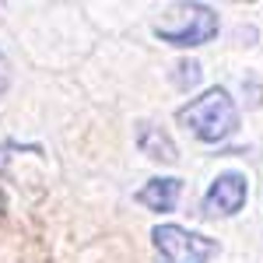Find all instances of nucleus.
Wrapping results in <instances>:
<instances>
[{
  "mask_svg": "<svg viewBox=\"0 0 263 263\" xmlns=\"http://www.w3.org/2000/svg\"><path fill=\"white\" fill-rule=\"evenodd\" d=\"M176 120L197 137L200 144H224L239 134V105L228 95V88L214 84L203 95L190 99L176 109Z\"/></svg>",
  "mask_w": 263,
  "mask_h": 263,
  "instance_id": "nucleus-1",
  "label": "nucleus"
},
{
  "mask_svg": "<svg viewBox=\"0 0 263 263\" xmlns=\"http://www.w3.org/2000/svg\"><path fill=\"white\" fill-rule=\"evenodd\" d=\"M151 246L158 253V263H207L218 253V242L200 232H190L182 224H155Z\"/></svg>",
  "mask_w": 263,
  "mask_h": 263,
  "instance_id": "nucleus-2",
  "label": "nucleus"
},
{
  "mask_svg": "<svg viewBox=\"0 0 263 263\" xmlns=\"http://www.w3.org/2000/svg\"><path fill=\"white\" fill-rule=\"evenodd\" d=\"M221 21H218V11L207 7V4H186L176 25H155V39L168 42L176 49H197V46H207V42L218 35Z\"/></svg>",
  "mask_w": 263,
  "mask_h": 263,
  "instance_id": "nucleus-3",
  "label": "nucleus"
},
{
  "mask_svg": "<svg viewBox=\"0 0 263 263\" xmlns=\"http://www.w3.org/2000/svg\"><path fill=\"white\" fill-rule=\"evenodd\" d=\"M246 200H249V179H246L242 172L228 168V172H221L218 179L207 186L200 207L207 218H235L246 207Z\"/></svg>",
  "mask_w": 263,
  "mask_h": 263,
  "instance_id": "nucleus-4",
  "label": "nucleus"
},
{
  "mask_svg": "<svg viewBox=\"0 0 263 263\" xmlns=\"http://www.w3.org/2000/svg\"><path fill=\"white\" fill-rule=\"evenodd\" d=\"M182 197V179L179 176H155V179H147L134 193V200L147 207V211H155V214H172L176 211V203Z\"/></svg>",
  "mask_w": 263,
  "mask_h": 263,
  "instance_id": "nucleus-5",
  "label": "nucleus"
},
{
  "mask_svg": "<svg viewBox=\"0 0 263 263\" xmlns=\"http://www.w3.org/2000/svg\"><path fill=\"white\" fill-rule=\"evenodd\" d=\"M134 137H137L141 155H147L151 162H162V165H176V162H179V147H176V141L165 134L162 126L141 120L137 126H134Z\"/></svg>",
  "mask_w": 263,
  "mask_h": 263,
  "instance_id": "nucleus-6",
  "label": "nucleus"
},
{
  "mask_svg": "<svg viewBox=\"0 0 263 263\" xmlns=\"http://www.w3.org/2000/svg\"><path fill=\"white\" fill-rule=\"evenodd\" d=\"M203 78V67L200 60H179L172 67V84L179 88V91H190V88H197Z\"/></svg>",
  "mask_w": 263,
  "mask_h": 263,
  "instance_id": "nucleus-7",
  "label": "nucleus"
},
{
  "mask_svg": "<svg viewBox=\"0 0 263 263\" xmlns=\"http://www.w3.org/2000/svg\"><path fill=\"white\" fill-rule=\"evenodd\" d=\"M11 88V63H7V57L0 53V95Z\"/></svg>",
  "mask_w": 263,
  "mask_h": 263,
  "instance_id": "nucleus-8",
  "label": "nucleus"
}]
</instances>
